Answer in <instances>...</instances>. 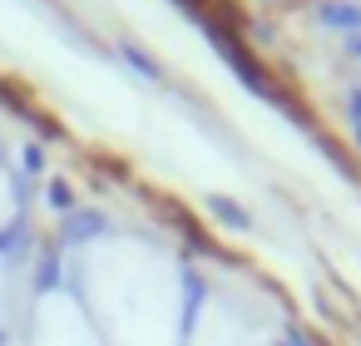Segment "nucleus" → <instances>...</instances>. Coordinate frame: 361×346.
Returning a JSON list of instances; mask_svg holds the SVG:
<instances>
[{"label": "nucleus", "mask_w": 361, "mask_h": 346, "mask_svg": "<svg viewBox=\"0 0 361 346\" xmlns=\"http://www.w3.org/2000/svg\"><path fill=\"white\" fill-rule=\"evenodd\" d=\"M346 119H351V124H361V85L346 94Z\"/></svg>", "instance_id": "nucleus-7"}, {"label": "nucleus", "mask_w": 361, "mask_h": 346, "mask_svg": "<svg viewBox=\"0 0 361 346\" xmlns=\"http://www.w3.org/2000/svg\"><path fill=\"white\" fill-rule=\"evenodd\" d=\"M0 346H6V331H0Z\"/></svg>", "instance_id": "nucleus-12"}, {"label": "nucleus", "mask_w": 361, "mask_h": 346, "mask_svg": "<svg viewBox=\"0 0 361 346\" xmlns=\"http://www.w3.org/2000/svg\"><path fill=\"white\" fill-rule=\"evenodd\" d=\"M198 25H203V35L218 45V55L228 60V70H233V75H238V80H243L252 94H257V99H267V104H272L282 119H292L297 129L317 134V119H312V109H302V104H297V99H292V94L277 85V75H272V70H267V65H262V60H257V55H252V50H247V45H243V40H238L228 25H223V20H213V16H198Z\"/></svg>", "instance_id": "nucleus-1"}, {"label": "nucleus", "mask_w": 361, "mask_h": 346, "mask_svg": "<svg viewBox=\"0 0 361 346\" xmlns=\"http://www.w3.org/2000/svg\"><path fill=\"white\" fill-rule=\"evenodd\" d=\"M124 55H129V65H134V70H139V75H149V80H159V65H154V60H149V55H144V50H134V45H129V50H124Z\"/></svg>", "instance_id": "nucleus-6"}, {"label": "nucleus", "mask_w": 361, "mask_h": 346, "mask_svg": "<svg viewBox=\"0 0 361 346\" xmlns=\"http://www.w3.org/2000/svg\"><path fill=\"white\" fill-rule=\"evenodd\" d=\"M104 233V218L99 213H75L70 223H65V237L70 242H85V237H99Z\"/></svg>", "instance_id": "nucleus-4"}, {"label": "nucleus", "mask_w": 361, "mask_h": 346, "mask_svg": "<svg viewBox=\"0 0 361 346\" xmlns=\"http://www.w3.org/2000/svg\"><path fill=\"white\" fill-rule=\"evenodd\" d=\"M208 213H213L223 228H233V233H247V228H252V213H247L238 198H228V193H208Z\"/></svg>", "instance_id": "nucleus-3"}, {"label": "nucleus", "mask_w": 361, "mask_h": 346, "mask_svg": "<svg viewBox=\"0 0 361 346\" xmlns=\"http://www.w3.org/2000/svg\"><path fill=\"white\" fill-rule=\"evenodd\" d=\"M267 346H312L302 331H287V336H277V341H267Z\"/></svg>", "instance_id": "nucleus-8"}, {"label": "nucleus", "mask_w": 361, "mask_h": 346, "mask_svg": "<svg viewBox=\"0 0 361 346\" xmlns=\"http://www.w3.org/2000/svg\"><path fill=\"white\" fill-rule=\"evenodd\" d=\"M346 55H351V60H361V35H346Z\"/></svg>", "instance_id": "nucleus-10"}, {"label": "nucleus", "mask_w": 361, "mask_h": 346, "mask_svg": "<svg viewBox=\"0 0 361 346\" xmlns=\"http://www.w3.org/2000/svg\"><path fill=\"white\" fill-rule=\"evenodd\" d=\"M50 203L55 208H70V188H50Z\"/></svg>", "instance_id": "nucleus-9"}, {"label": "nucleus", "mask_w": 361, "mask_h": 346, "mask_svg": "<svg viewBox=\"0 0 361 346\" xmlns=\"http://www.w3.org/2000/svg\"><path fill=\"white\" fill-rule=\"evenodd\" d=\"M312 144H317V154H322V159H331V163H336L346 178H356V163L341 154V144H336V139H326V134H312Z\"/></svg>", "instance_id": "nucleus-5"}, {"label": "nucleus", "mask_w": 361, "mask_h": 346, "mask_svg": "<svg viewBox=\"0 0 361 346\" xmlns=\"http://www.w3.org/2000/svg\"><path fill=\"white\" fill-rule=\"evenodd\" d=\"M351 139H356V154H361V124H351Z\"/></svg>", "instance_id": "nucleus-11"}, {"label": "nucleus", "mask_w": 361, "mask_h": 346, "mask_svg": "<svg viewBox=\"0 0 361 346\" xmlns=\"http://www.w3.org/2000/svg\"><path fill=\"white\" fill-rule=\"evenodd\" d=\"M317 20H322V30L361 35V6H356V0H322V6H317Z\"/></svg>", "instance_id": "nucleus-2"}]
</instances>
